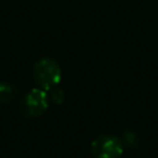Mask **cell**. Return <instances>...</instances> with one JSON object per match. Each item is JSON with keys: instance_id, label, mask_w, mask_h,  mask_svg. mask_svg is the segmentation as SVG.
<instances>
[{"instance_id": "1", "label": "cell", "mask_w": 158, "mask_h": 158, "mask_svg": "<svg viewBox=\"0 0 158 158\" xmlns=\"http://www.w3.org/2000/svg\"><path fill=\"white\" fill-rule=\"evenodd\" d=\"M32 77L38 88L48 91L60 83L62 69L54 58L42 57L35 62L32 68Z\"/></svg>"}, {"instance_id": "2", "label": "cell", "mask_w": 158, "mask_h": 158, "mask_svg": "<svg viewBox=\"0 0 158 158\" xmlns=\"http://www.w3.org/2000/svg\"><path fill=\"white\" fill-rule=\"evenodd\" d=\"M48 106L49 99L47 91L41 88H33L20 99L19 112L26 118H35L41 116Z\"/></svg>"}, {"instance_id": "3", "label": "cell", "mask_w": 158, "mask_h": 158, "mask_svg": "<svg viewBox=\"0 0 158 158\" xmlns=\"http://www.w3.org/2000/svg\"><path fill=\"white\" fill-rule=\"evenodd\" d=\"M123 146L116 136L102 133L96 136L90 143V153L93 158H120Z\"/></svg>"}, {"instance_id": "4", "label": "cell", "mask_w": 158, "mask_h": 158, "mask_svg": "<svg viewBox=\"0 0 158 158\" xmlns=\"http://www.w3.org/2000/svg\"><path fill=\"white\" fill-rule=\"evenodd\" d=\"M19 98V89L10 81H0V104L7 105Z\"/></svg>"}, {"instance_id": "5", "label": "cell", "mask_w": 158, "mask_h": 158, "mask_svg": "<svg viewBox=\"0 0 158 158\" xmlns=\"http://www.w3.org/2000/svg\"><path fill=\"white\" fill-rule=\"evenodd\" d=\"M47 94H48L49 101H52V102L56 104V105H60V104H63L64 100H65L64 90H63L62 88H59L58 85L54 86V88H52V89H49V90L47 91Z\"/></svg>"}]
</instances>
